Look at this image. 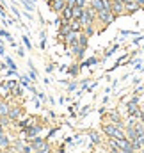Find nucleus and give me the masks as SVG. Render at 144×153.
I'll list each match as a JSON object with an SVG mask.
<instances>
[{
	"mask_svg": "<svg viewBox=\"0 0 144 153\" xmlns=\"http://www.w3.org/2000/svg\"><path fill=\"white\" fill-rule=\"evenodd\" d=\"M102 130H103V134H105L107 137H112V139H123V137H126L125 130L119 128V126H116L114 123H105V125L102 126Z\"/></svg>",
	"mask_w": 144,
	"mask_h": 153,
	"instance_id": "nucleus-1",
	"label": "nucleus"
},
{
	"mask_svg": "<svg viewBox=\"0 0 144 153\" xmlns=\"http://www.w3.org/2000/svg\"><path fill=\"white\" fill-rule=\"evenodd\" d=\"M96 20H98L103 27H107V25H110V23L116 22V16L112 14L110 9H102L100 13H96Z\"/></svg>",
	"mask_w": 144,
	"mask_h": 153,
	"instance_id": "nucleus-2",
	"label": "nucleus"
},
{
	"mask_svg": "<svg viewBox=\"0 0 144 153\" xmlns=\"http://www.w3.org/2000/svg\"><path fill=\"white\" fill-rule=\"evenodd\" d=\"M70 48V52H68V55H73L76 61H82L84 59V55H85V50L87 48H84V46H80L78 43H75V45H71V46H68Z\"/></svg>",
	"mask_w": 144,
	"mask_h": 153,
	"instance_id": "nucleus-3",
	"label": "nucleus"
},
{
	"mask_svg": "<svg viewBox=\"0 0 144 153\" xmlns=\"http://www.w3.org/2000/svg\"><path fill=\"white\" fill-rule=\"evenodd\" d=\"M41 130H43V125H41V123H36V125L29 126V128L23 132V134L27 135V143H29V141H32L34 137H37V135L41 134Z\"/></svg>",
	"mask_w": 144,
	"mask_h": 153,
	"instance_id": "nucleus-4",
	"label": "nucleus"
},
{
	"mask_svg": "<svg viewBox=\"0 0 144 153\" xmlns=\"http://www.w3.org/2000/svg\"><path fill=\"white\" fill-rule=\"evenodd\" d=\"M110 11H112V14L116 18L121 16V14H125V4H123V0H112L110 2Z\"/></svg>",
	"mask_w": 144,
	"mask_h": 153,
	"instance_id": "nucleus-5",
	"label": "nucleus"
},
{
	"mask_svg": "<svg viewBox=\"0 0 144 153\" xmlns=\"http://www.w3.org/2000/svg\"><path fill=\"white\" fill-rule=\"evenodd\" d=\"M22 116H23V107H20V105H11V109H9V119H11V121H20Z\"/></svg>",
	"mask_w": 144,
	"mask_h": 153,
	"instance_id": "nucleus-6",
	"label": "nucleus"
},
{
	"mask_svg": "<svg viewBox=\"0 0 144 153\" xmlns=\"http://www.w3.org/2000/svg\"><path fill=\"white\" fill-rule=\"evenodd\" d=\"M29 144H30V146H32V150L36 152V150H41V148H45V146L48 144V139H46V137H39V135H37V137H34L32 141H29Z\"/></svg>",
	"mask_w": 144,
	"mask_h": 153,
	"instance_id": "nucleus-7",
	"label": "nucleus"
},
{
	"mask_svg": "<svg viewBox=\"0 0 144 153\" xmlns=\"http://www.w3.org/2000/svg\"><path fill=\"white\" fill-rule=\"evenodd\" d=\"M66 4H68L66 0H53V2H52L48 7H50V11H52V13H55V14H61V13H62V9L66 7Z\"/></svg>",
	"mask_w": 144,
	"mask_h": 153,
	"instance_id": "nucleus-8",
	"label": "nucleus"
},
{
	"mask_svg": "<svg viewBox=\"0 0 144 153\" xmlns=\"http://www.w3.org/2000/svg\"><path fill=\"white\" fill-rule=\"evenodd\" d=\"M70 32H71V25H70V22H64V20H62V23L59 25V32H57V36L64 39Z\"/></svg>",
	"mask_w": 144,
	"mask_h": 153,
	"instance_id": "nucleus-9",
	"label": "nucleus"
},
{
	"mask_svg": "<svg viewBox=\"0 0 144 153\" xmlns=\"http://www.w3.org/2000/svg\"><path fill=\"white\" fill-rule=\"evenodd\" d=\"M64 22H71L73 20V5H70V4H66V7L62 9V13L59 14Z\"/></svg>",
	"mask_w": 144,
	"mask_h": 153,
	"instance_id": "nucleus-10",
	"label": "nucleus"
},
{
	"mask_svg": "<svg viewBox=\"0 0 144 153\" xmlns=\"http://www.w3.org/2000/svg\"><path fill=\"white\" fill-rule=\"evenodd\" d=\"M141 9V5L137 4V2H128V4H125V14H134V13H137Z\"/></svg>",
	"mask_w": 144,
	"mask_h": 153,
	"instance_id": "nucleus-11",
	"label": "nucleus"
},
{
	"mask_svg": "<svg viewBox=\"0 0 144 153\" xmlns=\"http://www.w3.org/2000/svg\"><path fill=\"white\" fill-rule=\"evenodd\" d=\"M78 34H80V32H75V30H71V32L64 38L66 46H71V45H75V43H78Z\"/></svg>",
	"mask_w": 144,
	"mask_h": 153,
	"instance_id": "nucleus-12",
	"label": "nucleus"
},
{
	"mask_svg": "<svg viewBox=\"0 0 144 153\" xmlns=\"http://www.w3.org/2000/svg\"><path fill=\"white\" fill-rule=\"evenodd\" d=\"M9 109H11V103L7 100H0V117L9 116Z\"/></svg>",
	"mask_w": 144,
	"mask_h": 153,
	"instance_id": "nucleus-13",
	"label": "nucleus"
},
{
	"mask_svg": "<svg viewBox=\"0 0 144 153\" xmlns=\"http://www.w3.org/2000/svg\"><path fill=\"white\" fill-rule=\"evenodd\" d=\"M89 5H91L96 13H100L102 9H105V0H89Z\"/></svg>",
	"mask_w": 144,
	"mask_h": 153,
	"instance_id": "nucleus-14",
	"label": "nucleus"
},
{
	"mask_svg": "<svg viewBox=\"0 0 144 153\" xmlns=\"http://www.w3.org/2000/svg\"><path fill=\"white\" fill-rule=\"evenodd\" d=\"M11 146V139L7 134H0V150H7Z\"/></svg>",
	"mask_w": 144,
	"mask_h": 153,
	"instance_id": "nucleus-15",
	"label": "nucleus"
},
{
	"mask_svg": "<svg viewBox=\"0 0 144 153\" xmlns=\"http://www.w3.org/2000/svg\"><path fill=\"white\" fill-rule=\"evenodd\" d=\"M98 62H100V59H98V57H89V59L82 61L80 68H91V66H94V64H98Z\"/></svg>",
	"mask_w": 144,
	"mask_h": 153,
	"instance_id": "nucleus-16",
	"label": "nucleus"
},
{
	"mask_svg": "<svg viewBox=\"0 0 144 153\" xmlns=\"http://www.w3.org/2000/svg\"><path fill=\"white\" fill-rule=\"evenodd\" d=\"M18 80H20V84H22L23 87H27V89H29L30 84H32V80H30L29 75H20V73H18Z\"/></svg>",
	"mask_w": 144,
	"mask_h": 153,
	"instance_id": "nucleus-17",
	"label": "nucleus"
},
{
	"mask_svg": "<svg viewBox=\"0 0 144 153\" xmlns=\"http://www.w3.org/2000/svg\"><path fill=\"white\" fill-rule=\"evenodd\" d=\"M87 43H89V36L84 34V32H80V34H78V45L84 46V48H87Z\"/></svg>",
	"mask_w": 144,
	"mask_h": 153,
	"instance_id": "nucleus-18",
	"label": "nucleus"
},
{
	"mask_svg": "<svg viewBox=\"0 0 144 153\" xmlns=\"http://www.w3.org/2000/svg\"><path fill=\"white\" fill-rule=\"evenodd\" d=\"M82 14H84V7H76V5H73V20H80Z\"/></svg>",
	"mask_w": 144,
	"mask_h": 153,
	"instance_id": "nucleus-19",
	"label": "nucleus"
},
{
	"mask_svg": "<svg viewBox=\"0 0 144 153\" xmlns=\"http://www.w3.org/2000/svg\"><path fill=\"white\" fill-rule=\"evenodd\" d=\"M82 32H84V34H87L89 38H93V36L96 34V30H94V23H93V25H85V27L82 29Z\"/></svg>",
	"mask_w": 144,
	"mask_h": 153,
	"instance_id": "nucleus-20",
	"label": "nucleus"
},
{
	"mask_svg": "<svg viewBox=\"0 0 144 153\" xmlns=\"http://www.w3.org/2000/svg\"><path fill=\"white\" fill-rule=\"evenodd\" d=\"M70 25H71V30H75V32H82V23H80V20H71Z\"/></svg>",
	"mask_w": 144,
	"mask_h": 153,
	"instance_id": "nucleus-21",
	"label": "nucleus"
},
{
	"mask_svg": "<svg viewBox=\"0 0 144 153\" xmlns=\"http://www.w3.org/2000/svg\"><path fill=\"white\" fill-rule=\"evenodd\" d=\"M66 71H68L71 76H76V75H78V71H80V64H71Z\"/></svg>",
	"mask_w": 144,
	"mask_h": 153,
	"instance_id": "nucleus-22",
	"label": "nucleus"
},
{
	"mask_svg": "<svg viewBox=\"0 0 144 153\" xmlns=\"http://www.w3.org/2000/svg\"><path fill=\"white\" fill-rule=\"evenodd\" d=\"M89 137H91V141H93L94 144H100V143H102L100 134H98V132H94V130H91V132H89Z\"/></svg>",
	"mask_w": 144,
	"mask_h": 153,
	"instance_id": "nucleus-23",
	"label": "nucleus"
},
{
	"mask_svg": "<svg viewBox=\"0 0 144 153\" xmlns=\"http://www.w3.org/2000/svg\"><path fill=\"white\" fill-rule=\"evenodd\" d=\"M5 64H7V68H9V70H16V71H18V66L14 64V61H13L9 55H5Z\"/></svg>",
	"mask_w": 144,
	"mask_h": 153,
	"instance_id": "nucleus-24",
	"label": "nucleus"
},
{
	"mask_svg": "<svg viewBox=\"0 0 144 153\" xmlns=\"http://www.w3.org/2000/svg\"><path fill=\"white\" fill-rule=\"evenodd\" d=\"M11 96H14V98H20V96H23V89H22L20 85H16V87L11 91Z\"/></svg>",
	"mask_w": 144,
	"mask_h": 153,
	"instance_id": "nucleus-25",
	"label": "nucleus"
},
{
	"mask_svg": "<svg viewBox=\"0 0 144 153\" xmlns=\"http://www.w3.org/2000/svg\"><path fill=\"white\" fill-rule=\"evenodd\" d=\"M32 4H34V2H30V0H22V5H23L29 13H32V11H34V5H32Z\"/></svg>",
	"mask_w": 144,
	"mask_h": 153,
	"instance_id": "nucleus-26",
	"label": "nucleus"
},
{
	"mask_svg": "<svg viewBox=\"0 0 144 153\" xmlns=\"http://www.w3.org/2000/svg\"><path fill=\"white\" fill-rule=\"evenodd\" d=\"M39 36H41L39 48H41V50H45V48H46V32H45V30H41V34H39Z\"/></svg>",
	"mask_w": 144,
	"mask_h": 153,
	"instance_id": "nucleus-27",
	"label": "nucleus"
},
{
	"mask_svg": "<svg viewBox=\"0 0 144 153\" xmlns=\"http://www.w3.org/2000/svg\"><path fill=\"white\" fill-rule=\"evenodd\" d=\"M22 41H23V45H25V48L27 50H32V43H30V38L25 34V36H22Z\"/></svg>",
	"mask_w": 144,
	"mask_h": 153,
	"instance_id": "nucleus-28",
	"label": "nucleus"
},
{
	"mask_svg": "<svg viewBox=\"0 0 144 153\" xmlns=\"http://www.w3.org/2000/svg\"><path fill=\"white\" fill-rule=\"evenodd\" d=\"M29 76H30V80H32V84H36L37 80H39V76H37V71H36V68H32V70L29 71Z\"/></svg>",
	"mask_w": 144,
	"mask_h": 153,
	"instance_id": "nucleus-29",
	"label": "nucleus"
},
{
	"mask_svg": "<svg viewBox=\"0 0 144 153\" xmlns=\"http://www.w3.org/2000/svg\"><path fill=\"white\" fill-rule=\"evenodd\" d=\"M89 4V0H75V5L76 7H85Z\"/></svg>",
	"mask_w": 144,
	"mask_h": 153,
	"instance_id": "nucleus-30",
	"label": "nucleus"
},
{
	"mask_svg": "<svg viewBox=\"0 0 144 153\" xmlns=\"http://www.w3.org/2000/svg\"><path fill=\"white\" fill-rule=\"evenodd\" d=\"M117 48H119V45H114V46H112L110 50H107V52H105V57H110V55H112V53H114V52H116Z\"/></svg>",
	"mask_w": 144,
	"mask_h": 153,
	"instance_id": "nucleus-31",
	"label": "nucleus"
},
{
	"mask_svg": "<svg viewBox=\"0 0 144 153\" xmlns=\"http://www.w3.org/2000/svg\"><path fill=\"white\" fill-rule=\"evenodd\" d=\"M76 87H78V84H76V80H73V82H70V84H68V91H70V93H71V91H75Z\"/></svg>",
	"mask_w": 144,
	"mask_h": 153,
	"instance_id": "nucleus-32",
	"label": "nucleus"
},
{
	"mask_svg": "<svg viewBox=\"0 0 144 153\" xmlns=\"http://www.w3.org/2000/svg\"><path fill=\"white\" fill-rule=\"evenodd\" d=\"M87 85H89V78L80 80V89H82V91H84V89H87Z\"/></svg>",
	"mask_w": 144,
	"mask_h": 153,
	"instance_id": "nucleus-33",
	"label": "nucleus"
},
{
	"mask_svg": "<svg viewBox=\"0 0 144 153\" xmlns=\"http://www.w3.org/2000/svg\"><path fill=\"white\" fill-rule=\"evenodd\" d=\"M22 153H34V150H32L30 144H25V146L22 148Z\"/></svg>",
	"mask_w": 144,
	"mask_h": 153,
	"instance_id": "nucleus-34",
	"label": "nucleus"
},
{
	"mask_svg": "<svg viewBox=\"0 0 144 153\" xmlns=\"http://www.w3.org/2000/svg\"><path fill=\"white\" fill-rule=\"evenodd\" d=\"M55 66H57V64H53V62H50V64H46V73H52V71L55 70Z\"/></svg>",
	"mask_w": 144,
	"mask_h": 153,
	"instance_id": "nucleus-35",
	"label": "nucleus"
},
{
	"mask_svg": "<svg viewBox=\"0 0 144 153\" xmlns=\"http://www.w3.org/2000/svg\"><path fill=\"white\" fill-rule=\"evenodd\" d=\"M89 111H91V107H89V105H85V107H82V111H80V116H85L87 112H89Z\"/></svg>",
	"mask_w": 144,
	"mask_h": 153,
	"instance_id": "nucleus-36",
	"label": "nucleus"
},
{
	"mask_svg": "<svg viewBox=\"0 0 144 153\" xmlns=\"http://www.w3.org/2000/svg\"><path fill=\"white\" fill-rule=\"evenodd\" d=\"M20 57H25V50H23V46H18V52H16Z\"/></svg>",
	"mask_w": 144,
	"mask_h": 153,
	"instance_id": "nucleus-37",
	"label": "nucleus"
},
{
	"mask_svg": "<svg viewBox=\"0 0 144 153\" xmlns=\"http://www.w3.org/2000/svg\"><path fill=\"white\" fill-rule=\"evenodd\" d=\"M55 134H57V128H52V130L48 132V135H46V139H50V137H53Z\"/></svg>",
	"mask_w": 144,
	"mask_h": 153,
	"instance_id": "nucleus-38",
	"label": "nucleus"
},
{
	"mask_svg": "<svg viewBox=\"0 0 144 153\" xmlns=\"http://www.w3.org/2000/svg\"><path fill=\"white\" fill-rule=\"evenodd\" d=\"M36 96H37V98H39V100H41V102H45V100H46V94H45V93H41V91L37 93Z\"/></svg>",
	"mask_w": 144,
	"mask_h": 153,
	"instance_id": "nucleus-39",
	"label": "nucleus"
},
{
	"mask_svg": "<svg viewBox=\"0 0 144 153\" xmlns=\"http://www.w3.org/2000/svg\"><path fill=\"white\" fill-rule=\"evenodd\" d=\"M34 107H36V109H39V107H41V100H39L37 96H34Z\"/></svg>",
	"mask_w": 144,
	"mask_h": 153,
	"instance_id": "nucleus-40",
	"label": "nucleus"
},
{
	"mask_svg": "<svg viewBox=\"0 0 144 153\" xmlns=\"http://www.w3.org/2000/svg\"><path fill=\"white\" fill-rule=\"evenodd\" d=\"M108 153H125L123 150H119V148H110V152Z\"/></svg>",
	"mask_w": 144,
	"mask_h": 153,
	"instance_id": "nucleus-41",
	"label": "nucleus"
},
{
	"mask_svg": "<svg viewBox=\"0 0 144 153\" xmlns=\"http://www.w3.org/2000/svg\"><path fill=\"white\" fill-rule=\"evenodd\" d=\"M0 55H5V48H4V45H0Z\"/></svg>",
	"mask_w": 144,
	"mask_h": 153,
	"instance_id": "nucleus-42",
	"label": "nucleus"
},
{
	"mask_svg": "<svg viewBox=\"0 0 144 153\" xmlns=\"http://www.w3.org/2000/svg\"><path fill=\"white\" fill-rule=\"evenodd\" d=\"M139 119L144 123V109H141V117H139Z\"/></svg>",
	"mask_w": 144,
	"mask_h": 153,
	"instance_id": "nucleus-43",
	"label": "nucleus"
},
{
	"mask_svg": "<svg viewBox=\"0 0 144 153\" xmlns=\"http://www.w3.org/2000/svg\"><path fill=\"white\" fill-rule=\"evenodd\" d=\"M4 128H5V126H4V125H0V134H5V130H4Z\"/></svg>",
	"mask_w": 144,
	"mask_h": 153,
	"instance_id": "nucleus-44",
	"label": "nucleus"
},
{
	"mask_svg": "<svg viewBox=\"0 0 144 153\" xmlns=\"http://www.w3.org/2000/svg\"><path fill=\"white\" fill-rule=\"evenodd\" d=\"M43 2H46V4H48V5H50V4H52V2H53V0H43Z\"/></svg>",
	"mask_w": 144,
	"mask_h": 153,
	"instance_id": "nucleus-45",
	"label": "nucleus"
},
{
	"mask_svg": "<svg viewBox=\"0 0 144 153\" xmlns=\"http://www.w3.org/2000/svg\"><path fill=\"white\" fill-rule=\"evenodd\" d=\"M14 153H22V152H14Z\"/></svg>",
	"mask_w": 144,
	"mask_h": 153,
	"instance_id": "nucleus-46",
	"label": "nucleus"
},
{
	"mask_svg": "<svg viewBox=\"0 0 144 153\" xmlns=\"http://www.w3.org/2000/svg\"><path fill=\"white\" fill-rule=\"evenodd\" d=\"M143 50H144V46H143Z\"/></svg>",
	"mask_w": 144,
	"mask_h": 153,
	"instance_id": "nucleus-47",
	"label": "nucleus"
},
{
	"mask_svg": "<svg viewBox=\"0 0 144 153\" xmlns=\"http://www.w3.org/2000/svg\"><path fill=\"white\" fill-rule=\"evenodd\" d=\"M0 153H2V152H0Z\"/></svg>",
	"mask_w": 144,
	"mask_h": 153,
	"instance_id": "nucleus-48",
	"label": "nucleus"
}]
</instances>
